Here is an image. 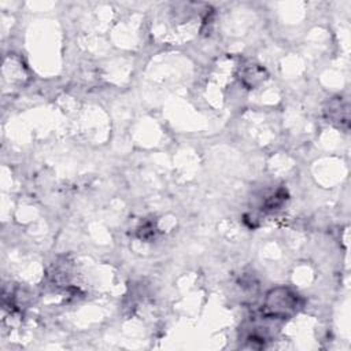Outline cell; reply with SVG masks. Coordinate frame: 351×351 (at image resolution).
Masks as SVG:
<instances>
[{
	"instance_id": "2",
	"label": "cell",
	"mask_w": 351,
	"mask_h": 351,
	"mask_svg": "<svg viewBox=\"0 0 351 351\" xmlns=\"http://www.w3.org/2000/svg\"><path fill=\"white\" fill-rule=\"evenodd\" d=\"M265 80V70L262 67H259L258 64H251L250 67H247L244 70V75H243V81L245 85L248 86H256L258 84H261Z\"/></svg>"
},
{
	"instance_id": "1",
	"label": "cell",
	"mask_w": 351,
	"mask_h": 351,
	"mask_svg": "<svg viewBox=\"0 0 351 351\" xmlns=\"http://www.w3.org/2000/svg\"><path fill=\"white\" fill-rule=\"evenodd\" d=\"M299 307V296L285 287H277L269 291L263 304V313L267 317L288 318Z\"/></svg>"
}]
</instances>
